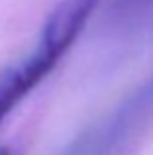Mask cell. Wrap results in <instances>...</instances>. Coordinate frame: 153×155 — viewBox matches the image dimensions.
Instances as JSON below:
<instances>
[{
  "label": "cell",
  "mask_w": 153,
  "mask_h": 155,
  "mask_svg": "<svg viewBox=\"0 0 153 155\" xmlns=\"http://www.w3.org/2000/svg\"><path fill=\"white\" fill-rule=\"evenodd\" d=\"M153 122V71L108 114L75 137L63 155H128Z\"/></svg>",
  "instance_id": "1"
},
{
  "label": "cell",
  "mask_w": 153,
  "mask_h": 155,
  "mask_svg": "<svg viewBox=\"0 0 153 155\" xmlns=\"http://www.w3.org/2000/svg\"><path fill=\"white\" fill-rule=\"evenodd\" d=\"M39 83L41 79L24 59L18 65H12L0 71V124L14 110V106L22 102L28 96V92Z\"/></svg>",
  "instance_id": "2"
},
{
  "label": "cell",
  "mask_w": 153,
  "mask_h": 155,
  "mask_svg": "<svg viewBox=\"0 0 153 155\" xmlns=\"http://www.w3.org/2000/svg\"><path fill=\"white\" fill-rule=\"evenodd\" d=\"M112 30L128 35H142L153 30V0H112L110 2Z\"/></svg>",
  "instance_id": "3"
},
{
  "label": "cell",
  "mask_w": 153,
  "mask_h": 155,
  "mask_svg": "<svg viewBox=\"0 0 153 155\" xmlns=\"http://www.w3.org/2000/svg\"><path fill=\"white\" fill-rule=\"evenodd\" d=\"M0 155H12L10 149H0Z\"/></svg>",
  "instance_id": "4"
}]
</instances>
